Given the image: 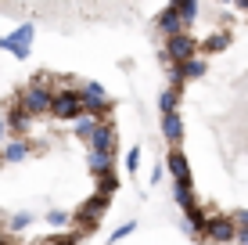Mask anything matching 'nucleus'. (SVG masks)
I'll return each instance as SVG.
<instances>
[{
	"instance_id": "f257e3e1",
	"label": "nucleus",
	"mask_w": 248,
	"mask_h": 245,
	"mask_svg": "<svg viewBox=\"0 0 248 245\" xmlns=\"http://www.w3.org/2000/svg\"><path fill=\"white\" fill-rule=\"evenodd\" d=\"M158 58L176 206L205 245H248V4L162 7Z\"/></svg>"
},
{
	"instance_id": "f03ea898",
	"label": "nucleus",
	"mask_w": 248,
	"mask_h": 245,
	"mask_svg": "<svg viewBox=\"0 0 248 245\" xmlns=\"http://www.w3.org/2000/svg\"><path fill=\"white\" fill-rule=\"evenodd\" d=\"M115 98L40 69L0 94V245H87L119 191Z\"/></svg>"
}]
</instances>
